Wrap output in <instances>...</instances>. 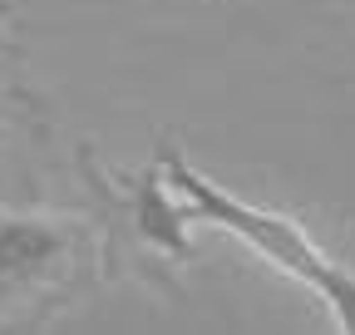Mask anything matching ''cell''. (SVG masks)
<instances>
[{
    "instance_id": "obj_1",
    "label": "cell",
    "mask_w": 355,
    "mask_h": 335,
    "mask_svg": "<svg viewBox=\"0 0 355 335\" xmlns=\"http://www.w3.org/2000/svg\"><path fill=\"white\" fill-rule=\"evenodd\" d=\"M158 178L188 197V217L237 232V237H242L247 246H257L272 266L291 271V276L306 281V286H316V296H321V301L331 306V316H336V330H340V335H355V271L336 266L291 217L261 212V207H247V202H237L232 192L212 188L202 173H193V168L183 163V153H178V148H163V173H158Z\"/></svg>"
},
{
    "instance_id": "obj_2",
    "label": "cell",
    "mask_w": 355,
    "mask_h": 335,
    "mask_svg": "<svg viewBox=\"0 0 355 335\" xmlns=\"http://www.w3.org/2000/svg\"><path fill=\"white\" fill-rule=\"evenodd\" d=\"M74 232L40 217H6L0 222V291H25L69 262Z\"/></svg>"
}]
</instances>
